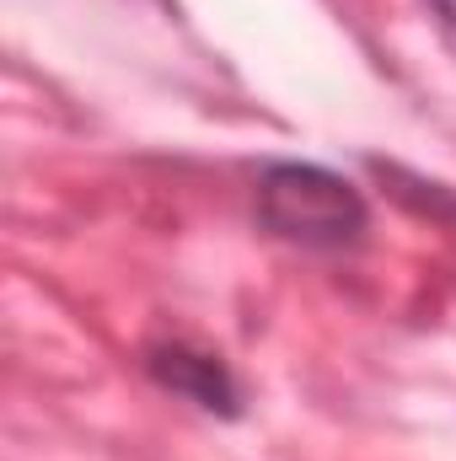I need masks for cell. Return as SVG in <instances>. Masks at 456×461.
Returning a JSON list of instances; mask_svg holds the SVG:
<instances>
[{
  "label": "cell",
  "instance_id": "6da1fadb",
  "mask_svg": "<svg viewBox=\"0 0 456 461\" xmlns=\"http://www.w3.org/2000/svg\"><path fill=\"white\" fill-rule=\"evenodd\" d=\"M258 226L306 252H343L370 226L365 194L317 167V161H274L258 177Z\"/></svg>",
  "mask_w": 456,
  "mask_h": 461
},
{
  "label": "cell",
  "instance_id": "7a4b0ae2",
  "mask_svg": "<svg viewBox=\"0 0 456 461\" xmlns=\"http://www.w3.org/2000/svg\"><path fill=\"white\" fill-rule=\"evenodd\" d=\"M145 375L161 392H172V397H183V402H194L205 413H221V419L242 413V386H236L231 365L199 344H183V339L150 344L145 348Z\"/></svg>",
  "mask_w": 456,
  "mask_h": 461
},
{
  "label": "cell",
  "instance_id": "3957f363",
  "mask_svg": "<svg viewBox=\"0 0 456 461\" xmlns=\"http://www.w3.org/2000/svg\"><path fill=\"white\" fill-rule=\"evenodd\" d=\"M424 5L435 11V22H441V27L456 38V0H424Z\"/></svg>",
  "mask_w": 456,
  "mask_h": 461
}]
</instances>
